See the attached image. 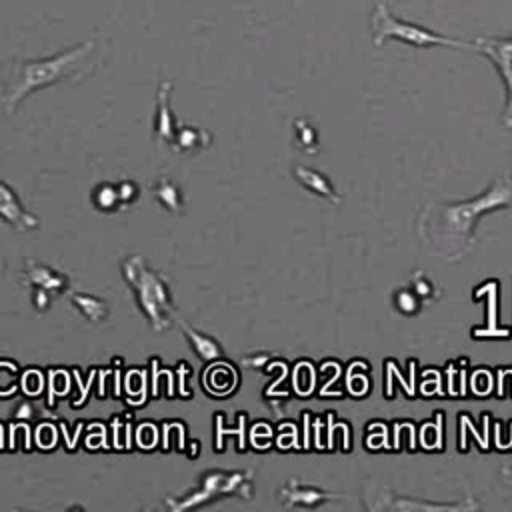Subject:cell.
<instances>
[{"label": "cell", "mask_w": 512, "mask_h": 512, "mask_svg": "<svg viewBox=\"0 0 512 512\" xmlns=\"http://www.w3.org/2000/svg\"><path fill=\"white\" fill-rule=\"evenodd\" d=\"M506 208H512V174L498 176L468 200L426 204L418 214L416 232L432 254L456 264L474 250L478 220Z\"/></svg>", "instance_id": "obj_1"}, {"label": "cell", "mask_w": 512, "mask_h": 512, "mask_svg": "<svg viewBox=\"0 0 512 512\" xmlns=\"http://www.w3.org/2000/svg\"><path fill=\"white\" fill-rule=\"evenodd\" d=\"M92 50H94V40H88L82 46L66 50L58 56H50L42 60H24L22 64H16L4 88L6 112H14L18 102L26 98V94H30L32 90L44 88L74 76V70L84 64V58Z\"/></svg>", "instance_id": "obj_2"}, {"label": "cell", "mask_w": 512, "mask_h": 512, "mask_svg": "<svg viewBox=\"0 0 512 512\" xmlns=\"http://www.w3.org/2000/svg\"><path fill=\"white\" fill-rule=\"evenodd\" d=\"M122 274L134 294L136 306L146 316L152 330H166L174 314V298L168 280L150 270L142 256H126L122 260Z\"/></svg>", "instance_id": "obj_3"}, {"label": "cell", "mask_w": 512, "mask_h": 512, "mask_svg": "<svg viewBox=\"0 0 512 512\" xmlns=\"http://www.w3.org/2000/svg\"><path fill=\"white\" fill-rule=\"evenodd\" d=\"M390 40L408 44L412 48L444 46V48L466 50V46H468V40L452 38L442 32L414 24L410 20L398 18L388 10V6L378 4L372 12V42H374V46H382L384 42H390Z\"/></svg>", "instance_id": "obj_4"}, {"label": "cell", "mask_w": 512, "mask_h": 512, "mask_svg": "<svg viewBox=\"0 0 512 512\" xmlns=\"http://www.w3.org/2000/svg\"><path fill=\"white\" fill-rule=\"evenodd\" d=\"M238 494L242 498H252V472L250 470H208L202 476H198V482L194 488L186 490L182 496L166 502L172 510H188L198 508L204 504H210L222 496Z\"/></svg>", "instance_id": "obj_5"}, {"label": "cell", "mask_w": 512, "mask_h": 512, "mask_svg": "<svg viewBox=\"0 0 512 512\" xmlns=\"http://www.w3.org/2000/svg\"><path fill=\"white\" fill-rule=\"evenodd\" d=\"M362 504L370 512H472L482 508L472 496L456 502H432L398 494L382 484H368L362 492Z\"/></svg>", "instance_id": "obj_6"}, {"label": "cell", "mask_w": 512, "mask_h": 512, "mask_svg": "<svg viewBox=\"0 0 512 512\" xmlns=\"http://www.w3.org/2000/svg\"><path fill=\"white\" fill-rule=\"evenodd\" d=\"M466 50H474L486 56L498 70L504 82V112L502 124L512 128V36H480L468 40Z\"/></svg>", "instance_id": "obj_7"}, {"label": "cell", "mask_w": 512, "mask_h": 512, "mask_svg": "<svg viewBox=\"0 0 512 512\" xmlns=\"http://www.w3.org/2000/svg\"><path fill=\"white\" fill-rule=\"evenodd\" d=\"M342 498H344V494L328 492V490H322L318 486H312V484H306L300 480H288L278 492V500L286 508H302V510H316L328 502H336Z\"/></svg>", "instance_id": "obj_8"}, {"label": "cell", "mask_w": 512, "mask_h": 512, "mask_svg": "<svg viewBox=\"0 0 512 512\" xmlns=\"http://www.w3.org/2000/svg\"><path fill=\"white\" fill-rule=\"evenodd\" d=\"M0 218L18 232H30L40 226L38 218L26 210L14 188L0 178Z\"/></svg>", "instance_id": "obj_9"}, {"label": "cell", "mask_w": 512, "mask_h": 512, "mask_svg": "<svg viewBox=\"0 0 512 512\" xmlns=\"http://www.w3.org/2000/svg\"><path fill=\"white\" fill-rule=\"evenodd\" d=\"M22 280L28 284V286H36V288H44L52 294H62L70 288V278L48 266V264H42V262H36L34 258H28L26 264H24V272H22Z\"/></svg>", "instance_id": "obj_10"}, {"label": "cell", "mask_w": 512, "mask_h": 512, "mask_svg": "<svg viewBox=\"0 0 512 512\" xmlns=\"http://www.w3.org/2000/svg\"><path fill=\"white\" fill-rule=\"evenodd\" d=\"M170 88L172 84L170 82H164L160 86V92H158V112H156V118H154V132L158 136V140H164L168 144H172L176 132H178V122L176 118L172 116L170 112Z\"/></svg>", "instance_id": "obj_11"}, {"label": "cell", "mask_w": 512, "mask_h": 512, "mask_svg": "<svg viewBox=\"0 0 512 512\" xmlns=\"http://www.w3.org/2000/svg\"><path fill=\"white\" fill-rule=\"evenodd\" d=\"M294 178L312 194L324 198V200H330L334 204L340 202V194L336 192V188L332 186V182L328 180L326 174L314 170V168H308V166H296L294 168Z\"/></svg>", "instance_id": "obj_12"}, {"label": "cell", "mask_w": 512, "mask_h": 512, "mask_svg": "<svg viewBox=\"0 0 512 512\" xmlns=\"http://www.w3.org/2000/svg\"><path fill=\"white\" fill-rule=\"evenodd\" d=\"M70 302L74 304V308L92 324H102L108 320L110 316V308L108 302L94 296V294H86V292H72L70 294Z\"/></svg>", "instance_id": "obj_13"}, {"label": "cell", "mask_w": 512, "mask_h": 512, "mask_svg": "<svg viewBox=\"0 0 512 512\" xmlns=\"http://www.w3.org/2000/svg\"><path fill=\"white\" fill-rule=\"evenodd\" d=\"M210 142H212V136L208 130L196 128V126H180L172 140V146L176 152H198L206 148Z\"/></svg>", "instance_id": "obj_14"}, {"label": "cell", "mask_w": 512, "mask_h": 512, "mask_svg": "<svg viewBox=\"0 0 512 512\" xmlns=\"http://www.w3.org/2000/svg\"><path fill=\"white\" fill-rule=\"evenodd\" d=\"M154 196L158 198V202L172 214H182L184 208V194L180 190V186L176 182H172L170 178L162 176L156 180V184L152 186Z\"/></svg>", "instance_id": "obj_15"}, {"label": "cell", "mask_w": 512, "mask_h": 512, "mask_svg": "<svg viewBox=\"0 0 512 512\" xmlns=\"http://www.w3.org/2000/svg\"><path fill=\"white\" fill-rule=\"evenodd\" d=\"M182 330L186 332V336H188V340H190V344H192V348H194V352L198 354L200 360L212 362V360H216V358L222 356V346H220L212 336L194 330V328H192L190 324H186V322H182Z\"/></svg>", "instance_id": "obj_16"}, {"label": "cell", "mask_w": 512, "mask_h": 512, "mask_svg": "<svg viewBox=\"0 0 512 512\" xmlns=\"http://www.w3.org/2000/svg\"><path fill=\"white\" fill-rule=\"evenodd\" d=\"M92 204H94V208H98L102 212H114V210L124 208L120 202L118 186L112 182H102L92 190Z\"/></svg>", "instance_id": "obj_17"}, {"label": "cell", "mask_w": 512, "mask_h": 512, "mask_svg": "<svg viewBox=\"0 0 512 512\" xmlns=\"http://www.w3.org/2000/svg\"><path fill=\"white\" fill-rule=\"evenodd\" d=\"M206 384L212 392L224 394L236 386V374L228 366H214L206 374Z\"/></svg>", "instance_id": "obj_18"}, {"label": "cell", "mask_w": 512, "mask_h": 512, "mask_svg": "<svg viewBox=\"0 0 512 512\" xmlns=\"http://www.w3.org/2000/svg\"><path fill=\"white\" fill-rule=\"evenodd\" d=\"M294 128H296V142H298V146H300L304 152H308V154L316 152V150H318L316 130H314L306 120H296Z\"/></svg>", "instance_id": "obj_19"}, {"label": "cell", "mask_w": 512, "mask_h": 512, "mask_svg": "<svg viewBox=\"0 0 512 512\" xmlns=\"http://www.w3.org/2000/svg\"><path fill=\"white\" fill-rule=\"evenodd\" d=\"M418 302L420 296L414 290H400L396 292V308L404 314H414L418 312Z\"/></svg>", "instance_id": "obj_20"}, {"label": "cell", "mask_w": 512, "mask_h": 512, "mask_svg": "<svg viewBox=\"0 0 512 512\" xmlns=\"http://www.w3.org/2000/svg\"><path fill=\"white\" fill-rule=\"evenodd\" d=\"M118 194H120V202H122V206L126 208V206H130L136 198H138V184L136 182H132V180H120L118 184Z\"/></svg>", "instance_id": "obj_21"}, {"label": "cell", "mask_w": 512, "mask_h": 512, "mask_svg": "<svg viewBox=\"0 0 512 512\" xmlns=\"http://www.w3.org/2000/svg\"><path fill=\"white\" fill-rule=\"evenodd\" d=\"M32 304H34V308L38 310V312H46L48 308H50V304H52V292H48V290H44V288H32Z\"/></svg>", "instance_id": "obj_22"}, {"label": "cell", "mask_w": 512, "mask_h": 512, "mask_svg": "<svg viewBox=\"0 0 512 512\" xmlns=\"http://www.w3.org/2000/svg\"><path fill=\"white\" fill-rule=\"evenodd\" d=\"M500 476L504 478L506 484H512V466H504V468L500 470Z\"/></svg>", "instance_id": "obj_23"}, {"label": "cell", "mask_w": 512, "mask_h": 512, "mask_svg": "<svg viewBox=\"0 0 512 512\" xmlns=\"http://www.w3.org/2000/svg\"><path fill=\"white\" fill-rule=\"evenodd\" d=\"M4 270V260H2V256H0V272Z\"/></svg>", "instance_id": "obj_24"}]
</instances>
